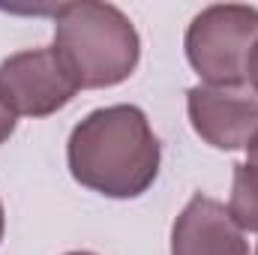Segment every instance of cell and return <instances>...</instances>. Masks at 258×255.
Masks as SVG:
<instances>
[{
	"label": "cell",
	"instance_id": "obj_5",
	"mask_svg": "<svg viewBox=\"0 0 258 255\" xmlns=\"http://www.w3.org/2000/svg\"><path fill=\"white\" fill-rule=\"evenodd\" d=\"M195 135L216 150H249L258 141V90L252 84H195L186 90Z\"/></svg>",
	"mask_w": 258,
	"mask_h": 255
},
{
	"label": "cell",
	"instance_id": "obj_9",
	"mask_svg": "<svg viewBox=\"0 0 258 255\" xmlns=\"http://www.w3.org/2000/svg\"><path fill=\"white\" fill-rule=\"evenodd\" d=\"M246 84H252L258 90V42L252 48V54H249V63H246Z\"/></svg>",
	"mask_w": 258,
	"mask_h": 255
},
{
	"label": "cell",
	"instance_id": "obj_7",
	"mask_svg": "<svg viewBox=\"0 0 258 255\" xmlns=\"http://www.w3.org/2000/svg\"><path fill=\"white\" fill-rule=\"evenodd\" d=\"M228 213L243 231H255L258 234V141L249 147L246 162L234 165Z\"/></svg>",
	"mask_w": 258,
	"mask_h": 255
},
{
	"label": "cell",
	"instance_id": "obj_12",
	"mask_svg": "<svg viewBox=\"0 0 258 255\" xmlns=\"http://www.w3.org/2000/svg\"><path fill=\"white\" fill-rule=\"evenodd\" d=\"M255 255H258V246H255Z\"/></svg>",
	"mask_w": 258,
	"mask_h": 255
},
{
	"label": "cell",
	"instance_id": "obj_10",
	"mask_svg": "<svg viewBox=\"0 0 258 255\" xmlns=\"http://www.w3.org/2000/svg\"><path fill=\"white\" fill-rule=\"evenodd\" d=\"M3 234H6V213H3V201H0V243H3Z\"/></svg>",
	"mask_w": 258,
	"mask_h": 255
},
{
	"label": "cell",
	"instance_id": "obj_6",
	"mask_svg": "<svg viewBox=\"0 0 258 255\" xmlns=\"http://www.w3.org/2000/svg\"><path fill=\"white\" fill-rule=\"evenodd\" d=\"M171 255H249V240L222 201L195 192L171 225Z\"/></svg>",
	"mask_w": 258,
	"mask_h": 255
},
{
	"label": "cell",
	"instance_id": "obj_11",
	"mask_svg": "<svg viewBox=\"0 0 258 255\" xmlns=\"http://www.w3.org/2000/svg\"><path fill=\"white\" fill-rule=\"evenodd\" d=\"M63 255H96V252H87V249H75V252H63Z\"/></svg>",
	"mask_w": 258,
	"mask_h": 255
},
{
	"label": "cell",
	"instance_id": "obj_4",
	"mask_svg": "<svg viewBox=\"0 0 258 255\" xmlns=\"http://www.w3.org/2000/svg\"><path fill=\"white\" fill-rule=\"evenodd\" d=\"M75 93L78 84L54 48H27L0 63V99L15 117H51Z\"/></svg>",
	"mask_w": 258,
	"mask_h": 255
},
{
	"label": "cell",
	"instance_id": "obj_2",
	"mask_svg": "<svg viewBox=\"0 0 258 255\" xmlns=\"http://www.w3.org/2000/svg\"><path fill=\"white\" fill-rule=\"evenodd\" d=\"M51 48L57 51L78 90L117 87L141 60V39L135 24L114 3L99 0L57 6Z\"/></svg>",
	"mask_w": 258,
	"mask_h": 255
},
{
	"label": "cell",
	"instance_id": "obj_8",
	"mask_svg": "<svg viewBox=\"0 0 258 255\" xmlns=\"http://www.w3.org/2000/svg\"><path fill=\"white\" fill-rule=\"evenodd\" d=\"M15 126H18V117H15V114L9 111V105L0 99V144H6V141L12 138Z\"/></svg>",
	"mask_w": 258,
	"mask_h": 255
},
{
	"label": "cell",
	"instance_id": "obj_3",
	"mask_svg": "<svg viewBox=\"0 0 258 255\" xmlns=\"http://www.w3.org/2000/svg\"><path fill=\"white\" fill-rule=\"evenodd\" d=\"M258 42V9L246 3L204 6L186 27V60L201 84L225 87L243 84L246 63Z\"/></svg>",
	"mask_w": 258,
	"mask_h": 255
},
{
	"label": "cell",
	"instance_id": "obj_1",
	"mask_svg": "<svg viewBox=\"0 0 258 255\" xmlns=\"http://www.w3.org/2000/svg\"><path fill=\"white\" fill-rule=\"evenodd\" d=\"M66 165L75 183L105 198H138L159 177L162 147L138 105H105L69 132Z\"/></svg>",
	"mask_w": 258,
	"mask_h": 255
}]
</instances>
